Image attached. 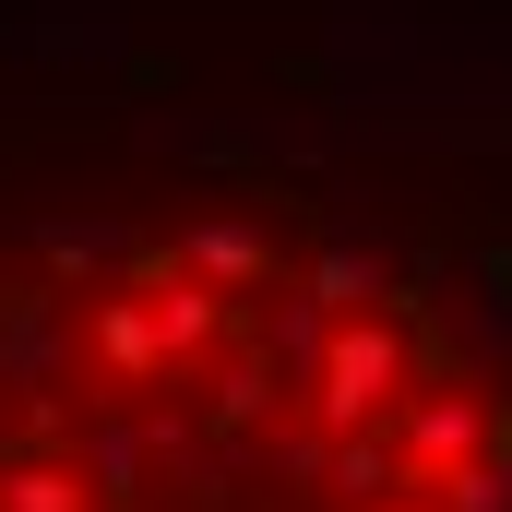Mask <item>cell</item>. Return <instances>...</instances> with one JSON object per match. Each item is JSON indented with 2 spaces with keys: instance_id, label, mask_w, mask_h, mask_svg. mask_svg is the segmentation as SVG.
<instances>
[{
  "instance_id": "obj_5",
  "label": "cell",
  "mask_w": 512,
  "mask_h": 512,
  "mask_svg": "<svg viewBox=\"0 0 512 512\" xmlns=\"http://www.w3.org/2000/svg\"><path fill=\"white\" fill-rule=\"evenodd\" d=\"M179 262H191L203 286L251 298V286H274V227H262V215H203V227L179 239Z\"/></svg>"
},
{
  "instance_id": "obj_11",
  "label": "cell",
  "mask_w": 512,
  "mask_h": 512,
  "mask_svg": "<svg viewBox=\"0 0 512 512\" xmlns=\"http://www.w3.org/2000/svg\"><path fill=\"white\" fill-rule=\"evenodd\" d=\"M131 477H143V441H131V429H96V489L131 501Z\"/></svg>"
},
{
  "instance_id": "obj_3",
  "label": "cell",
  "mask_w": 512,
  "mask_h": 512,
  "mask_svg": "<svg viewBox=\"0 0 512 512\" xmlns=\"http://www.w3.org/2000/svg\"><path fill=\"white\" fill-rule=\"evenodd\" d=\"M84 370H96V382H120V393H155V382H167V334H155L143 274L84 298Z\"/></svg>"
},
{
  "instance_id": "obj_7",
  "label": "cell",
  "mask_w": 512,
  "mask_h": 512,
  "mask_svg": "<svg viewBox=\"0 0 512 512\" xmlns=\"http://www.w3.org/2000/svg\"><path fill=\"white\" fill-rule=\"evenodd\" d=\"M393 477H405V453H393V417H382V429H334V489H346V501H382Z\"/></svg>"
},
{
  "instance_id": "obj_2",
  "label": "cell",
  "mask_w": 512,
  "mask_h": 512,
  "mask_svg": "<svg viewBox=\"0 0 512 512\" xmlns=\"http://www.w3.org/2000/svg\"><path fill=\"white\" fill-rule=\"evenodd\" d=\"M489 429H501V405H489L477 382H405V405H393V453H405L417 489H441L453 465H477Z\"/></svg>"
},
{
  "instance_id": "obj_1",
  "label": "cell",
  "mask_w": 512,
  "mask_h": 512,
  "mask_svg": "<svg viewBox=\"0 0 512 512\" xmlns=\"http://www.w3.org/2000/svg\"><path fill=\"white\" fill-rule=\"evenodd\" d=\"M405 382H417V346H405V322L358 310V322H334V334H322L310 429H382L393 405H405Z\"/></svg>"
},
{
  "instance_id": "obj_4",
  "label": "cell",
  "mask_w": 512,
  "mask_h": 512,
  "mask_svg": "<svg viewBox=\"0 0 512 512\" xmlns=\"http://www.w3.org/2000/svg\"><path fill=\"white\" fill-rule=\"evenodd\" d=\"M143 298H155V334H167V370H191L203 346H227V334H239V298H227V286H203L191 262H143Z\"/></svg>"
},
{
  "instance_id": "obj_9",
  "label": "cell",
  "mask_w": 512,
  "mask_h": 512,
  "mask_svg": "<svg viewBox=\"0 0 512 512\" xmlns=\"http://www.w3.org/2000/svg\"><path fill=\"white\" fill-rule=\"evenodd\" d=\"M441 512H512V453H477L441 477Z\"/></svg>"
},
{
  "instance_id": "obj_13",
  "label": "cell",
  "mask_w": 512,
  "mask_h": 512,
  "mask_svg": "<svg viewBox=\"0 0 512 512\" xmlns=\"http://www.w3.org/2000/svg\"><path fill=\"white\" fill-rule=\"evenodd\" d=\"M370 512H441V501H393V489H382V501H370Z\"/></svg>"
},
{
  "instance_id": "obj_12",
  "label": "cell",
  "mask_w": 512,
  "mask_h": 512,
  "mask_svg": "<svg viewBox=\"0 0 512 512\" xmlns=\"http://www.w3.org/2000/svg\"><path fill=\"white\" fill-rule=\"evenodd\" d=\"M262 405H274V382H262V370H227V393H215V429H251Z\"/></svg>"
},
{
  "instance_id": "obj_10",
  "label": "cell",
  "mask_w": 512,
  "mask_h": 512,
  "mask_svg": "<svg viewBox=\"0 0 512 512\" xmlns=\"http://www.w3.org/2000/svg\"><path fill=\"white\" fill-rule=\"evenodd\" d=\"M36 251L60 262V274H96V262L120 251V227H84V215H48V227H36Z\"/></svg>"
},
{
  "instance_id": "obj_6",
  "label": "cell",
  "mask_w": 512,
  "mask_h": 512,
  "mask_svg": "<svg viewBox=\"0 0 512 512\" xmlns=\"http://www.w3.org/2000/svg\"><path fill=\"white\" fill-rule=\"evenodd\" d=\"M84 501H96L84 465H60V453H12V441H0V512H84Z\"/></svg>"
},
{
  "instance_id": "obj_8",
  "label": "cell",
  "mask_w": 512,
  "mask_h": 512,
  "mask_svg": "<svg viewBox=\"0 0 512 512\" xmlns=\"http://www.w3.org/2000/svg\"><path fill=\"white\" fill-rule=\"evenodd\" d=\"M298 286H310V298H346V310H358V298H382V286H393V262H382V251H346V239H334V251L310 262Z\"/></svg>"
}]
</instances>
